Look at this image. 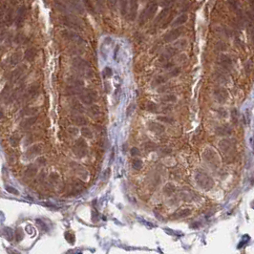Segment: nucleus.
<instances>
[{"label":"nucleus","mask_w":254,"mask_h":254,"mask_svg":"<svg viewBox=\"0 0 254 254\" xmlns=\"http://www.w3.org/2000/svg\"><path fill=\"white\" fill-rule=\"evenodd\" d=\"M157 8H158V5L155 1H150L148 4H147L145 9L141 13L140 18H138V21H140L141 25H143L145 22L153 18V16L156 13V11H157Z\"/></svg>","instance_id":"f257e3e1"},{"label":"nucleus","mask_w":254,"mask_h":254,"mask_svg":"<svg viewBox=\"0 0 254 254\" xmlns=\"http://www.w3.org/2000/svg\"><path fill=\"white\" fill-rule=\"evenodd\" d=\"M72 151L74 155L77 156L78 158H83L87 155L88 152V145L83 138H78L75 145L72 147Z\"/></svg>","instance_id":"f03ea898"},{"label":"nucleus","mask_w":254,"mask_h":254,"mask_svg":"<svg viewBox=\"0 0 254 254\" xmlns=\"http://www.w3.org/2000/svg\"><path fill=\"white\" fill-rule=\"evenodd\" d=\"M60 21L63 25H65L68 28L75 29V30H82V25L80 24V22H78L77 18L73 17V16L69 14L62 15L60 17Z\"/></svg>","instance_id":"7ed1b4c3"},{"label":"nucleus","mask_w":254,"mask_h":254,"mask_svg":"<svg viewBox=\"0 0 254 254\" xmlns=\"http://www.w3.org/2000/svg\"><path fill=\"white\" fill-rule=\"evenodd\" d=\"M61 36L63 38L69 40V41H73L77 44H83L85 42V40L81 37L78 34H77L76 32H73L70 30H64L61 32Z\"/></svg>","instance_id":"20e7f679"},{"label":"nucleus","mask_w":254,"mask_h":254,"mask_svg":"<svg viewBox=\"0 0 254 254\" xmlns=\"http://www.w3.org/2000/svg\"><path fill=\"white\" fill-rule=\"evenodd\" d=\"M79 99L83 104L92 105L97 100V94L94 91V90H87L85 93L80 94Z\"/></svg>","instance_id":"39448f33"},{"label":"nucleus","mask_w":254,"mask_h":254,"mask_svg":"<svg viewBox=\"0 0 254 254\" xmlns=\"http://www.w3.org/2000/svg\"><path fill=\"white\" fill-rule=\"evenodd\" d=\"M196 181H197L198 184H200V186H202L204 189H209L213 186L212 179L204 173H198L196 175Z\"/></svg>","instance_id":"423d86ee"},{"label":"nucleus","mask_w":254,"mask_h":254,"mask_svg":"<svg viewBox=\"0 0 254 254\" xmlns=\"http://www.w3.org/2000/svg\"><path fill=\"white\" fill-rule=\"evenodd\" d=\"M184 32V29L183 28H176V29H173L169 31L168 32L163 36V40H165V42H172V41H175L176 39H178L180 36L183 35Z\"/></svg>","instance_id":"0eeeda50"},{"label":"nucleus","mask_w":254,"mask_h":254,"mask_svg":"<svg viewBox=\"0 0 254 254\" xmlns=\"http://www.w3.org/2000/svg\"><path fill=\"white\" fill-rule=\"evenodd\" d=\"M43 150V147L41 144H35V145H32L30 146L29 148L27 149L26 151V158L30 159V158H34L37 155H40L41 154Z\"/></svg>","instance_id":"6e6552de"},{"label":"nucleus","mask_w":254,"mask_h":254,"mask_svg":"<svg viewBox=\"0 0 254 254\" xmlns=\"http://www.w3.org/2000/svg\"><path fill=\"white\" fill-rule=\"evenodd\" d=\"M214 97H215V100L218 102L224 103L227 100L228 93L225 88H218L214 91Z\"/></svg>","instance_id":"1a4fd4ad"},{"label":"nucleus","mask_w":254,"mask_h":254,"mask_svg":"<svg viewBox=\"0 0 254 254\" xmlns=\"http://www.w3.org/2000/svg\"><path fill=\"white\" fill-rule=\"evenodd\" d=\"M26 15H27V10L25 6H21L19 8V10L17 12V15H16V21H15V25L18 28L21 27L23 25L24 21L26 19Z\"/></svg>","instance_id":"9d476101"},{"label":"nucleus","mask_w":254,"mask_h":254,"mask_svg":"<svg viewBox=\"0 0 254 254\" xmlns=\"http://www.w3.org/2000/svg\"><path fill=\"white\" fill-rule=\"evenodd\" d=\"M37 172H38V166L35 165V163H31L24 170V177L26 179H32L37 175Z\"/></svg>","instance_id":"9b49d317"},{"label":"nucleus","mask_w":254,"mask_h":254,"mask_svg":"<svg viewBox=\"0 0 254 254\" xmlns=\"http://www.w3.org/2000/svg\"><path fill=\"white\" fill-rule=\"evenodd\" d=\"M73 66L79 71H86L87 69H90V64L80 57H77L73 60Z\"/></svg>","instance_id":"f8f14e48"},{"label":"nucleus","mask_w":254,"mask_h":254,"mask_svg":"<svg viewBox=\"0 0 254 254\" xmlns=\"http://www.w3.org/2000/svg\"><path fill=\"white\" fill-rule=\"evenodd\" d=\"M138 0H130V11H129V19L135 20L138 12Z\"/></svg>","instance_id":"ddd939ff"},{"label":"nucleus","mask_w":254,"mask_h":254,"mask_svg":"<svg viewBox=\"0 0 254 254\" xmlns=\"http://www.w3.org/2000/svg\"><path fill=\"white\" fill-rule=\"evenodd\" d=\"M36 55H37L36 49L34 48V47H31V48L27 49V50L25 51V55H24V57H25V59H27L28 61L32 62V61H34L36 59Z\"/></svg>","instance_id":"4468645a"},{"label":"nucleus","mask_w":254,"mask_h":254,"mask_svg":"<svg viewBox=\"0 0 254 254\" xmlns=\"http://www.w3.org/2000/svg\"><path fill=\"white\" fill-rule=\"evenodd\" d=\"M37 121V117L34 116V117H29L28 119H24L21 123H20V127L23 129H29L30 127H32L34 124H36V122Z\"/></svg>","instance_id":"2eb2a0df"},{"label":"nucleus","mask_w":254,"mask_h":254,"mask_svg":"<svg viewBox=\"0 0 254 254\" xmlns=\"http://www.w3.org/2000/svg\"><path fill=\"white\" fill-rule=\"evenodd\" d=\"M148 127L152 132L157 133V134H161V133L163 132V131H165V126H163L162 124H161V123H159V122H155V121L149 122Z\"/></svg>","instance_id":"dca6fc26"},{"label":"nucleus","mask_w":254,"mask_h":254,"mask_svg":"<svg viewBox=\"0 0 254 254\" xmlns=\"http://www.w3.org/2000/svg\"><path fill=\"white\" fill-rule=\"evenodd\" d=\"M24 71H25V67L24 66H20L18 68L14 69V71H13L12 74H11V80L12 81H16L18 78H20V77L23 75Z\"/></svg>","instance_id":"f3484780"},{"label":"nucleus","mask_w":254,"mask_h":254,"mask_svg":"<svg viewBox=\"0 0 254 254\" xmlns=\"http://www.w3.org/2000/svg\"><path fill=\"white\" fill-rule=\"evenodd\" d=\"M67 1L78 13H84V8L82 7V5H81L79 0H67Z\"/></svg>","instance_id":"a211bd4d"},{"label":"nucleus","mask_w":254,"mask_h":254,"mask_svg":"<svg viewBox=\"0 0 254 254\" xmlns=\"http://www.w3.org/2000/svg\"><path fill=\"white\" fill-rule=\"evenodd\" d=\"M84 90L81 88V87H78V86H68L66 88V94L69 95V96H72V95H78V94H82V92Z\"/></svg>","instance_id":"6ab92c4d"},{"label":"nucleus","mask_w":254,"mask_h":254,"mask_svg":"<svg viewBox=\"0 0 254 254\" xmlns=\"http://www.w3.org/2000/svg\"><path fill=\"white\" fill-rule=\"evenodd\" d=\"M216 133L220 136H226V135H230L232 133V129L229 127L228 125H224L218 127L216 129Z\"/></svg>","instance_id":"aec40b11"},{"label":"nucleus","mask_w":254,"mask_h":254,"mask_svg":"<svg viewBox=\"0 0 254 254\" xmlns=\"http://www.w3.org/2000/svg\"><path fill=\"white\" fill-rule=\"evenodd\" d=\"M220 62L226 68L230 67L231 65H232V59L228 55H221V56H220Z\"/></svg>","instance_id":"412c9836"},{"label":"nucleus","mask_w":254,"mask_h":254,"mask_svg":"<svg viewBox=\"0 0 254 254\" xmlns=\"http://www.w3.org/2000/svg\"><path fill=\"white\" fill-rule=\"evenodd\" d=\"M73 121L75 122L77 125H79V126H85L88 123V119L84 116H80V115H78V116L74 117Z\"/></svg>","instance_id":"4be33fe9"},{"label":"nucleus","mask_w":254,"mask_h":254,"mask_svg":"<svg viewBox=\"0 0 254 254\" xmlns=\"http://www.w3.org/2000/svg\"><path fill=\"white\" fill-rule=\"evenodd\" d=\"M38 93H39V86L37 84H34L30 87L27 97H31V99H34V97H36L38 95Z\"/></svg>","instance_id":"5701e85b"},{"label":"nucleus","mask_w":254,"mask_h":254,"mask_svg":"<svg viewBox=\"0 0 254 254\" xmlns=\"http://www.w3.org/2000/svg\"><path fill=\"white\" fill-rule=\"evenodd\" d=\"M187 14L184 13V14H181L180 16H178V17L173 21V23H172V26H179V25H183V24H184L186 21H187Z\"/></svg>","instance_id":"b1692460"},{"label":"nucleus","mask_w":254,"mask_h":254,"mask_svg":"<svg viewBox=\"0 0 254 254\" xmlns=\"http://www.w3.org/2000/svg\"><path fill=\"white\" fill-rule=\"evenodd\" d=\"M219 146H220L221 150H222L223 152H227L231 148V142L229 140H223V141L220 142Z\"/></svg>","instance_id":"393cba45"},{"label":"nucleus","mask_w":254,"mask_h":254,"mask_svg":"<svg viewBox=\"0 0 254 254\" xmlns=\"http://www.w3.org/2000/svg\"><path fill=\"white\" fill-rule=\"evenodd\" d=\"M37 112H38V109L36 107H28V108H25L21 111V115L34 117L36 114H37Z\"/></svg>","instance_id":"a878e982"},{"label":"nucleus","mask_w":254,"mask_h":254,"mask_svg":"<svg viewBox=\"0 0 254 254\" xmlns=\"http://www.w3.org/2000/svg\"><path fill=\"white\" fill-rule=\"evenodd\" d=\"M169 11H170V7H168V8H165V9H163V10L160 13V14L157 16V18H156L155 23H156V24H158V23H160L161 21H162V20L165 19V18L166 17V16H167V14H168Z\"/></svg>","instance_id":"bb28decb"},{"label":"nucleus","mask_w":254,"mask_h":254,"mask_svg":"<svg viewBox=\"0 0 254 254\" xmlns=\"http://www.w3.org/2000/svg\"><path fill=\"white\" fill-rule=\"evenodd\" d=\"M5 21H6L7 26H11L13 24V8H10L9 11L7 12Z\"/></svg>","instance_id":"cd10ccee"},{"label":"nucleus","mask_w":254,"mask_h":254,"mask_svg":"<svg viewBox=\"0 0 254 254\" xmlns=\"http://www.w3.org/2000/svg\"><path fill=\"white\" fill-rule=\"evenodd\" d=\"M84 184L82 181H80V180H75L72 184H71V187L74 191H79L82 189Z\"/></svg>","instance_id":"c85d7f7f"},{"label":"nucleus","mask_w":254,"mask_h":254,"mask_svg":"<svg viewBox=\"0 0 254 254\" xmlns=\"http://www.w3.org/2000/svg\"><path fill=\"white\" fill-rule=\"evenodd\" d=\"M82 2H83V5L85 7V9L89 12V13H91L92 14H95L96 13V10H95V7L92 3L91 0H82Z\"/></svg>","instance_id":"c756f323"},{"label":"nucleus","mask_w":254,"mask_h":254,"mask_svg":"<svg viewBox=\"0 0 254 254\" xmlns=\"http://www.w3.org/2000/svg\"><path fill=\"white\" fill-rule=\"evenodd\" d=\"M89 113L91 114L93 117L99 116V115L100 114V107H99V105H97V104H92L91 106H90V108H89Z\"/></svg>","instance_id":"7c9ffc66"},{"label":"nucleus","mask_w":254,"mask_h":254,"mask_svg":"<svg viewBox=\"0 0 254 254\" xmlns=\"http://www.w3.org/2000/svg\"><path fill=\"white\" fill-rule=\"evenodd\" d=\"M81 134L82 136L86 138H93V132L91 131V129L86 127V126H83L81 128Z\"/></svg>","instance_id":"2f4dec72"},{"label":"nucleus","mask_w":254,"mask_h":254,"mask_svg":"<svg viewBox=\"0 0 254 254\" xmlns=\"http://www.w3.org/2000/svg\"><path fill=\"white\" fill-rule=\"evenodd\" d=\"M9 142H10V144H11L13 147H16V146H18L19 142H20V138H19L18 135L14 134V135H13V136L10 138Z\"/></svg>","instance_id":"473e14b6"},{"label":"nucleus","mask_w":254,"mask_h":254,"mask_svg":"<svg viewBox=\"0 0 254 254\" xmlns=\"http://www.w3.org/2000/svg\"><path fill=\"white\" fill-rule=\"evenodd\" d=\"M167 78H165V76H158L153 81V86H158L161 84H163L165 82H166Z\"/></svg>","instance_id":"72a5a7b5"},{"label":"nucleus","mask_w":254,"mask_h":254,"mask_svg":"<svg viewBox=\"0 0 254 254\" xmlns=\"http://www.w3.org/2000/svg\"><path fill=\"white\" fill-rule=\"evenodd\" d=\"M128 1L127 0H120V13L122 15H125L127 13Z\"/></svg>","instance_id":"f704fd0d"},{"label":"nucleus","mask_w":254,"mask_h":254,"mask_svg":"<svg viewBox=\"0 0 254 254\" xmlns=\"http://www.w3.org/2000/svg\"><path fill=\"white\" fill-rule=\"evenodd\" d=\"M21 59H22V55H21V53H15L13 56H12V59H11V63L13 64V65H14V64H17L20 60H21Z\"/></svg>","instance_id":"c9c22d12"},{"label":"nucleus","mask_w":254,"mask_h":254,"mask_svg":"<svg viewBox=\"0 0 254 254\" xmlns=\"http://www.w3.org/2000/svg\"><path fill=\"white\" fill-rule=\"evenodd\" d=\"M162 101L165 102H176L177 100V97L175 95H167V96H165L161 99Z\"/></svg>","instance_id":"e433bc0d"},{"label":"nucleus","mask_w":254,"mask_h":254,"mask_svg":"<svg viewBox=\"0 0 254 254\" xmlns=\"http://www.w3.org/2000/svg\"><path fill=\"white\" fill-rule=\"evenodd\" d=\"M49 181L52 184H57L59 182V175L57 173H52L49 177Z\"/></svg>","instance_id":"4c0bfd02"},{"label":"nucleus","mask_w":254,"mask_h":254,"mask_svg":"<svg viewBox=\"0 0 254 254\" xmlns=\"http://www.w3.org/2000/svg\"><path fill=\"white\" fill-rule=\"evenodd\" d=\"M55 8L57 10H59V12H61V13H64V12H67V8L65 7V5L62 3V2H60V1H56L55 2Z\"/></svg>","instance_id":"58836bf2"},{"label":"nucleus","mask_w":254,"mask_h":254,"mask_svg":"<svg viewBox=\"0 0 254 254\" xmlns=\"http://www.w3.org/2000/svg\"><path fill=\"white\" fill-rule=\"evenodd\" d=\"M157 109H158V106H157V104H156V103L151 102V101L146 103V110L147 111H149V112H156V111H157Z\"/></svg>","instance_id":"ea45409f"},{"label":"nucleus","mask_w":254,"mask_h":254,"mask_svg":"<svg viewBox=\"0 0 254 254\" xmlns=\"http://www.w3.org/2000/svg\"><path fill=\"white\" fill-rule=\"evenodd\" d=\"M191 211L189 209H182L181 211H179L176 213L177 217L179 218H184V217H187L188 215H190Z\"/></svg>","instance_id":"a19ab883"},{"label":"nucleus","mask_w":254,"mask_h":254,"mask_svg":"<svg viewBox=\"0 0 254 254\" xmlns=\"http://www.w3.org/2000/svg\"><path fill=\"white\" fill-rule=\"evenodd\" d=\"M73 109L76 110V112H78V113H83L84 112V108L83 106L79 104L78 101H74L73 103Z\"/></svg>","instance_id":"79ce46f5"},{"label":"nucleus","mask_w":254,"mask_h":254,"mask_svg":"<svg viewBox=\"0 0 254 254\" xmlns=\"http://www.w3.org/2000/svg\"><path fill=\"white\" fill-rule=\"evenodd\" d=\"M142 166V162L141 160H138V159H136L132 161V167L133 169L135 170H140Z\"/></svg>","instance_id":"37998d69"},{"label":"nucleus","mask_w":254,"mask_h":254,"mask_svg":"<svg viewBox=\"0 0 254 254\" xmlns=\"http://www.w3.org/2000/svg\"><path fill=\"white\" fill-rule=\"evenodd\" d=\"M174 190H175V187L173 186V184H166L165 186V188H163V191H165V193L166 195H171L174 192Z\"/></svg>","instance_id":"c03bdc74"},{"label":"nucleus","mask_w":254,"mask_h":254,"mask_svg":"<svg viewBox=\"0 0 254 254\" xmlns=\"http://www.w3.org/2000/svg\"><path fill=\"white\" fill-rule=\"evenodd\" d=\"M7 161L8 162L10 163V165H13L16 161V158H15V154L13 152H10L7 156Z\"/></svg>","instance_id":"a18cd8bd"},{"label":"nucleus","mask_w":254,"mask_h":254,"mask_svg":"<svg viewBox=\"0 0 254 254\" xmlns=\"http://www.w3.org/2000/svg\"><path fill=\"white\" fill-rule=\"evenodd\" d=\"M46 163H47V159L45 157H43V156H40V157H38L36 159L37 166H44V165H46Z\"/></svg>","instance_id":"49530a36"},{"label":"nucleus","mask_w":254,"mask_h":254,"mask_svg":"<svg viewBox=\"0 0 254 254\" xmlns=\"http://www.w3.org/2000/svg\"><path fill=\"white\" fill-rule=\"evenodd\" d=\"M70 82L74 85V86H78V87H81L83 85V81L81 79H78V78H70L69 79Z\"/></svg>","instance_id":"de8ad7c7"},{"label":"nucleus","mask_w":254,"mask_h":254,"mask_svg":"<svg viewBox=\"0 0 254 254\" xmlns=\"http://www.w3.org/2000/svg\"><path fill=\"white\" fill-rule=\"evenodd\" d=\"M180 73H181V69H180V68H174L173 70H172V71L168 74V76H169V77H171V78H173V77H177Z\"/></svg>","instance_id":"09e8293b"},{"label":"nucleus","mask_w":254,"mask_h":254,"mask_svg":"<svg viewBox=\"0 0 254 254\" xmlns=\"http://www.w3.org/2000/svg\"><path fill=\"white\" fill-rule=\"evenodd\" d=\"M144 148L147 150V151H152L156 148V145L153 143V142H146L144 144Z\"/></svg>","instance_id":"8fccbe9b"},{"label":"nucleus","mask_w":254,"mask_h":254,"mask_svg":"<svg viewBox=\"0 0 254 254\" xmlns=\"http://www.w3.org/2000/svg\"><path fill=\"white\" fill-rule=\"evenodd\" d=\"M14 236H15V239H16V241H17V242H19V241L22 239V237H23V233H22V231H21V229H20V228H18L17 230L15 231Z\"/></svg>","instance_id":"3c124183"},{"label":"nucleus","mask_w":254,"mask_h":254,"mask_svg":"<svg viewBox=\"0 0 254 254\" xmlns=\"http://www.w3.org/2000/svg\"><path fill=\"white\" fill-rule=\"evenodd\" d=\"M158 119L161 120V121H163V122H167V123H169V122L173 121V119H172L171 118L165 117V116H160V117H158Z\"/></svg>","instance_id":"603ef678"},{"label":"nucleus","mask_w":254,"mask_h":254,"mask_svg":"<svg viewBox=\"0 0 254 254\" xmlns=\"http://www.w3.org/2000/svg\"><path fill=\"white\" fill-rule=\"evenodd\" d=\"M6 190L9 192V193H11V194H14V195H18V191L15 189V188H13V187H12V186H10V185H7L6 186Z\"/></svg>","instance_id":"864d4df0"},{"label":"nucleus","mask_w":254,"mask_h":254,"mask_svg":"<svg viewBox=\"0 0 254 254\" xmlns=\"http://www.w3.org/2000/svg\"><path fill=\"white\" fill-rule=\"evenodd\" d=\"M174 1H175V0H161V5L163 6V7H165V8H168Z\"/></svg>","instance_id":"5fc2aeb1"},{"label":"nucleus","mask_w":254,"mask_h":254,"mask_svg":"<svg viewBox=\"0 0 254 254\" xmlns=\"http://www.w3.org/2000/svg\"><path fill=\"white\" fill-rule=\"evenodd\" d=\"M130 152H131V155H132L133 157H137V156H140V154H141L140 150H138L137 147H132Z\"/></svg>","instance_id":"6e6d98bb"},{"label":"nucleus","mask_w":254,"mask_h":254,"mask_svg":"<svg viewBox=\"0 0 254 254\" xmlns=\"http://www.w3.org/2000/svg\"><path fill=\"white\" fill-rule=\"evenodd\" d=\"M78 130L76 128V127H69L68 128V133L72 136H76L78 135Z\"/></svg>","instance_id":"4d7b16f0"},{"label":"nucleus","mask_w":254,"mask_h":254,"mask_svg":"<svg viewBox=\"0 0 254 254\" xmlns=\"http://www.w3.org/2000/svg\"><path fill=\"white\" fill-rule=\"evenodd\" d=\"M104 74L106 75V77L110 78V77L113 75V71H112V69H111L110 67H106L105 70H104Z\"/></svg>","instance_id":"13d9d810"},{"label":"nucleus","mask_w":254,"mask_h":254,"mask_svg":"<svg viewBox=\"0 0 254 254\" xmlns=\"http://www.w3.org/2000/svg\"><path fill=\"white\" fill-rule=\"evenodd\" d=\"M44 178H45V173L44 172H41V173H40L39 176H38V182H43Z\"/></svg>","instance_id":"bf43d9fd"},{"label":"nucleus","mask_w":254,"mask_h":254,"mask_svg":"<svg viewBox=\"0 0 254 254\" xmlns=\"http://www.w3.org/2000/svg\"><path fill=\"white\" fill-rule=\"evenodd\" d=\"M4 11H5V7L4 6L0 7V19H1V17H2L3 14H4Z\"/></svg>","instance_id":"052dcab7"},{"label":"nucleus","mask_w":254,"mask_h":254,"mask_svg":"<svg viewBox=\"0 0 254 254\" xmlns=\"http://www.w3.org/2000/svg\"><path fill=\"white\" fill-rule=\"evenodd\" d=\"M8 252H9L10 254H19V253H18L17 251H16V250H13V249H12V248H9V249H8Z\"/></svg>","instance_id":"680f3d73"},{"label":"nucleus","mask_w":254,"mask_h":254,"mask_svg":"<svg viewBox=\"0 0 254 254\" xmlns=\"http://www.w3.org/2000/svg\"><path fill=\"white\" fill-rule=\"evenodd\" d=\"M161 152H162L163 154H165V155H166V154H169V153L171 152V150H170L169 148H165L163 150H161Z\"/></svg>","instance_id":"e2e57ef3"},{"label":"nucleus","mask_w":254,"mask_h":254,"mask_svg":"<svg viewBox=\"0 0 254 254\" xmlns=\"http://www.w3.org/2000/svg\"><path fill=\"white\" fill-rule=\"evenodd\" d=\"M250 5H251L252 9H253V11H254V0H250Z\"/></svg>","instance_id":"0e129e2a"},{"label":"nucleus","mask_w":254,"mask_h":254,"mask_svg":"<svg viewBox=\"0 0 254 254\" xmlns=\"http://www.w3.org/2000/svg\"><path fill=\"white\" fill-rule=\"evenodd\" d=\"M150 1H155V0H150Z\"/></svg>","instance_id":"69168bd1"}]
</instances>
